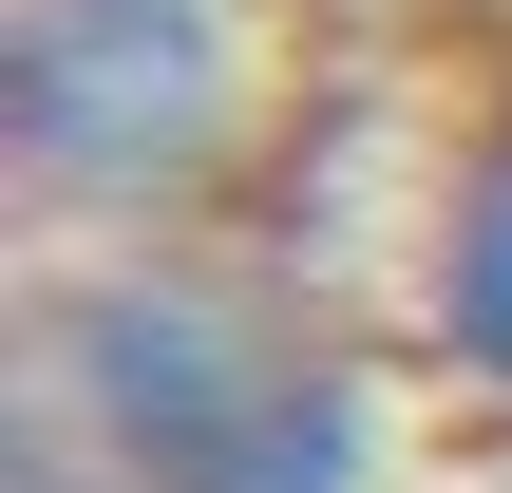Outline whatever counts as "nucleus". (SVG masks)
I'll return each mask as SVG.
<instances>
[{
  "label": "nucleus",
  "mask_w": 512,
  "mask_h": 493,
  "mask_svg": "<svg viewBox=\"0 0 512 493\" xmlns=\"http://www.w3.org/2000/svg\"><path fill=\"white\" fill-rule=\"evenodd\" d=\"M38 493H57V475H38Z\"/></svg>",
  "instance_id": "4"
},
{
  "label": "nucleus",
  "mask_w": 512,
  "mask_h": 493,
  "mask_svg": "<svg viewBox=\"0 0 512 493\" xmlns=\"http://www.w3.org/2000/svg\"><path fill=\"white\" fill-rule=\"evenodd\" d=\"M437 342L475 380H512V133L456 171V209H437Z\"/></svg>",
  "instance_id": "3"
},
{
  "label": "nucleus",
  "mask_w": 512,
  "mask_h": 493,
  "mask_svg": "<svg viewBox=\"0 0 512 493\" xmlns=\"http://www.w3.org/2000/svg\"><path fill=\"white\" fill-rule=\"evenodd\" d=\"M57 418L114 493H380V418L323 342L171 285V266H95L57 304Z\"/></svg>",
  "instance_id": "1"
},
{
  "label": "nucleus",
  "mask_w": 512,
  "mask_h": 493,
  "mask_svg": "<svg viewBox=\"0 0 512 493\" xmlns=\"http://www.w3.org/2000/svg\"><path fill=\"white\" fill-rule=\"evenodd\" d=\"M0 95H19V171H38V190L133 209L152 171L209 152V114H228V38H209V0H38Z\"/></svg>",
  "instance_id": "2"
}]
</instances>
